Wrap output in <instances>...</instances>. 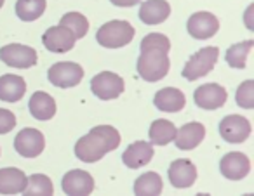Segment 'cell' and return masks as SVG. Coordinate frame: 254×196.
Wrapping results in <instances>:
<instances>
[{"mask_svg":"<svg viewBox=\"0 0 254 196\" xmlns=\"http://www.w3.org/2000/svg\"><path fill=\"white\" fill-rule=\"evenodd\" d=\"M187 30L190 33V37H193V39L207 40L218 33L219 21L212 12L200 11L190 16V19L187 23Z\"/></svg>","mask_w":254,"mask_h":196,"instance_id":"cell-10","label":"cell"},{"mask_svg":"<svg viewBox=\"0 0 254 196\" xmlns=\"http://www.w3.org/2000/svg\"><path fill=\"white\" fill-rule=\"evenodd\" d=\"M164 189V182L157 172H146L134 182L136 196H159Z\"/></svg>","mask_w":254,"mask_h":196,"instance_id":"cell-23","label":"cell"},{"mask_svg":"<svg viewBox=\"0 0 254 196\" xmlns=\"http://www.w3.org/2000/svg\"><path fill=\"white\" fill-rule=\"evenodd\" d=\"M46 0H18L16 14L21 21H35L46 12Z\"/></svg>","mask_w":254,"mask_h":196,"instance_id":"cell-27","label":"cell"},{"mask_svg":"<svg viewBox=\"0 0 254 196\" xmlns=\"http://www.w3.org/2000/svg\"><path fill=\"white\" fill-rule=\"evenodd\" d=\"M134 26L129 21H122V19H115V21H108L98 30L96 33V40L99 46L106 47V49H120L126 47L132 42L134 39Z\"/></svg>","mask_w":254,"mask_h":196,"instance_id":"cell-3","label":"cell"},{"mask_svg":"<svg viewBox=\"0 0 254 196\" xmlns=\"http://www.w3.org/2000/svg\"><path fill=\"white\" fill-rule=\"evenodd\" d=\"M176 125L169 120H155L150 127V141L152 144H157V146H166L171 141H174V136H176Z\"/></svg>","mask_w":254,"mask_h":196,"instance_id":"cell-24","label":"cell"},{"mask_svg":"<svg viewBox=\"0 0 254 196\" xmlns=\"http://www.w3.org/2000/svg\"><path fill=\"white\" fill-rule=\"evenodd\" d=\"M26 92V82L25 78L18 75H2L0 77V99L5 102H18L23 99Z\"/></svg>","mask_w":254,"mask_h":196,"instance_id":"cell-22","label":"cell"},{"mask_svg":"<svg viewBox=\"0 0 254 196\" xmlns=\"http://www.w3.org/2000/svg\"><path fill=\"white\" fill-rule=\"evenodd\" d=\"M28 177L14 167L0 168V195H18L26 188Z\"/></svg>","mask_w":254,"mask_h":196,"instance_id":"cell-21","label":"cell"},{"mask_svg":"<svg viewBox=\"0 0 254 196\" xmlns=\"http://www.w3.org/2000/svg\"><path fill=\"white\" fill-rule=\"evenodd\" d=\"M0 59L7 66L19 68V70H28L37 64V50L23 44H9L0 49Z\"/></svg>","mask_w":254,"mask_h":196,"instance_id":"cell-6","label":"cell"},{"mask_svg":"<svg viewBox=\"0 0 254 196\" xmlns=\"http://www.w3.org/2000/svg\"><path fill=\"white\" fill-rule=\"evenodd\" d=\"M171 16V5L166 0H146L139 7V19L145 25L153 26L164 23Z\"/></svg>","mask_w":254,"mask_h":196,"instance_id":"cell-19","label":"cell"},{"mask_svg":"<svg viewBox=\"0 0 254 196\" xmlns=\"http://www.w3.org/2000/svg\"><path fill=\"white\" fill-rule=\"evenodd\" d=\"M219 134L230 144H240L251 136V123L246 116L228 115L219 123Z\"/></svg>","mask_w":254,"mask_h":196,"instance_id":"cell-9","label":"cell"},{"mask_svg":"<svg viewBox=\"0 0 254 196\" xmlns=\"http://www.w3.org/2000/svg\"><path fill=\"white\" fill-rule=\"evenodd\" d=\"M226 89L218 84H204L193 92V101L200 109H219L226 104Z\"/></svg>","mask_w":254,"mask_h":196,"instance_id":"cell-12","label":"cell"},{"mask_svg":"<svg viewBox=\"0 0 254 196\" xmlns=\"http://www.w3.org/2000/svg\"><path fill=\"white\" fill-rule=\"evenodd\" d=\"M47 78H49V82L54 87L70 89L82 82L84 70H82L80 64L71 63V61H63V63H56L49 68Z\"/></svg>","mask_w":254,"mask_h":196,"instance_id":"cell-5","label":"cell"},{"mask_svg":"<svg viewBox=\"0 0 254 196\" xmlns=\"http://www.w3.org/2000/svg\"><path fill=\"white\" fill-rule=\"evenodd\" d=\"M120 144V134L112 125H98L91 129L87 136L80 137L75 144V156L84 163H96L106 153L117 149Z\"/></svg>","mask_w":254,"mask_h":196,"instance_id":"cell-1","label":"cell"},{"mask_svg":"<svg viewBox=\"0 0 254 196\" xmlns=\"http://www.w3.org/2000/svg\"><path fill=\"white\" fill-rule=\"evenodd\" d=\"M4 2H5V0H0V9L4 7Z\"/></svg>","mask_w":254,"mask_h":196,"instance_id":"cell-33","label":"cell"},{"mask_svg":"<svg viewBox=\"0 0 254 196\" xmlns=\"http://www.w3.org/2000/svg\"><path fill=\"white\" fill-rule=\"evenodd\" d=\"M136 68L139 77L145 82H159L169 73L171 61L166 50L148 47V49H141Z\"/></svg>","mask_w":254,"mask_h":196,"instance_id":"cell-2","label":"cell"},{"mask_svg":"<svg viewBox=\"0 0 254 196\" xmlns=\"http://www.w3.org/2000/svg\"><path fill=\"white\" fill-rule=\"evenodd\" d=\"M169 181L174 188L178 189H185V188H191L197 181V167L191 163L190 160H174L169 167Z\"/></svg>","mask_w":254,"mask_h":196,"instance_id":"cell-15","label":"cell"},{"mask_svg":"<svg viewBox=\"0 0 254 196\" xmlns=\"http://www.w3.org/2000/svg\"><path fill=\"white\" fill-rule=\"evenodd\" d=\"M218 57H219L218 47H204V49H200L198 52L190 56V59L187 61V64L183 68V77L188 82H195L198 78L205 77V75L211 73Z\"/></svg>","mask_w":254,"mask_h":196,"instance_id":"cell-4","label":"cell"},{"mask_svg":"<svg viewBox=\"0 0 254 196\" xmlns=\"http://www.w3.org/2000/svg\"><path fill=\"white\" fill-rule=\"evenodd\" d=\"M42 44L47 50L56 54H64L70 52L75 47V37L71 35L70 30L63 28V26H51L49 30H46L42 37Z\"/></svg>","mask_w":254,"mask_h":196,"instance_id":"cell-14","label":"cell"},{"mask_svg":"<svg viewBox=\"0 0 254 196\" xmlns=\"http://www.w3.org/2000/svg\"><path fill=\"white\" fill-rule=\"evenodd\" d=\"M253 47H254V40H246V42L235 44V46L230 47L226 50V63H228V66L235 68V70H244Z\"/></svg>","mask_w":254,"mask_h":196,"instance_id":"cell-25","label":"cell"},{"mask_svg":"<svg viewBox=\"0 0 254 196\" xmlns=\"http://www.w3.org/2000/svg\"><path fill=\"white\" fill-rule=\"evenodd\" d=\"M21 195H25V196H53L54 195L53 181L44 174H33L32 177H28L26 188L23 189Z\"/></svg>","mask_w":254,"mask_h":196,"instance_id":"cell-26","label":"cell"},{"mask_svg":"<svg viewBox=\"0 0 254 196\" xmlns=\"http://www.w3.org/2000/svg\"><path fill=\"white\" fill-rule=\"evenodd\" d=\"M60 26L70 30L71 35L75 37V40L85 37V35H87V32H89L87 18H85L84 14H80V12H66V14L61 18Z\"/></svg>","mask_w":254,"mask_h":196,"instance_id":"cell-28","label":"cell"},{"mask_svg":"<svg viewBox=\"0 0 254 196\" xmlns=\"http://www.w3.org/2000/svg\"><path fill=\"white\" fill-rule=\"evenodd\" d=\"M219 172L223 177L230 181H240L251 172V160L247 158V154L239 153V151L226 153L219 161Z\"/></svg>","mask_w":254,"mask_h":196,"instance_id":"cell-13","label":"cell"},{"mask_svg":"<svg viewBox=\"0 0 254 196\" xmlns=\"http://www.w3.org/2000/svg\"><path fill=\"white\" fill-rule=\"evenodd\" d=\"M148 47H153V49H162V50H166V52H169L171 42L166 35H162V33H148V35L141 40L139 49H148Z\"/></svg>","mask_w":254,"mask_h":196,"instance_id":"cell-30","label":"cell"},{"mask_svg":"<svg viewBox=\"0 0 254 196\" xmlns=\"http://www.w3.org/2000/svg\"><path fill=\"white\" fill-rule=\"evenodd\" d=\"M237 104L244 109L254 108V82L246 80L237 89Z\"/></svg>","mask_w":254,"mask_h":196,"instance_id":"cell-29","label":"cell"},{"mask_svg":"<svg viewBox=\"0 0 254 196\" xmlns=\"http://www.w3.org/2000/svg\"><path fill=\"white\" fill-rule=\"evenodd\" d=\"M153 158V146L146 141H136L131 146H127V149L122 154L124 165L129 168H139L145 167L152 161Z\"/></svg>","mask_w":254,"mask_h":196,"instance_id":"cell-17","label":"cell"},{"mask_svg":"<svg viewBox=\"0 0 254 196\" xmlns=\"http://www.w3.org/2000/svg\"><path fill=\"white\" fill-rule=\"evenodd\" d=\"M28 108L33 118L40 120V122L54 118V115H56V101H54L53 96L44 91H37L35 94H32Z\"/></svg>","mask_w":254,"mask_h":196,"instance_id":"cell-20","label":"cell"},{"mask_svg":"<svg viewBox=\"0 0 254 196\" xmlns=\"http://www.w3.org/2000/svg\"><path fill=\"white\" fill-rule=\"evenodd\" d=\"M16 127V116L9 109L0 108V134H7L11 132Z\"/></svg>","mask_w":254,"mask_h":196,"instance_id":"cell-31","label":"cell"},{"mask_svg":"<svg viewBox=\"0 0 254 196\" xmlns=\"http://www.w3.org/2000/svg\"><path fill=\"white\" fill-rule=\"evenodd\" d=\"M204 137H205V127L198 122H190L181 127L180 130H176L174 144H176L178 149L190 151L195 149L204 141Z\"/></svg>","mask_w":254,"mask_h":196,"instance_id":"cell-16","label":"cell"},{"mask_svg":"<svg viewBox=\"0 0 254 196\" xmlns=\"http://www.w3.org/2000/svg\"><path fill=\"white\" fill-rule=\"evenodd\" d=\"M126 89L122 77L112 71H101L91 80V91L96 98L103 99V101H110V99H117Z\"/></svg>","mask_w":254,"mask_h":196,"instance_id":"cell-7","label":"cell"},{"mask_svg":"<svg viewBox=\"0 0 254 196\" xmlns=\"http://www.w3.org/2000/svg\"><path fill=\"white\" fill-rule=\"evenodd\" d=\"M61 188L68 196H89L94 191V179L89 172L75 168L63 175Z\"/></svg>","mask_w":254,"mask_h":196,"instance_id":"cell-11","label":"cell"},{"mask_svg":"<svg viewBox=\"0 0 254 196\" xmlns=\"http://www.w3.org/2000/svg\"><path fill=\"white\" fill-rule=\"evenodd\" d=\"M110 2L117 7H132V5L139 4L141 0H110Z\"/></svg>","mask_w":254,"mask_h":196,"instance_id":"cell-32","label":"cell"},{"mask_svg":"<svg viewBox=\"0 0 254 196\" xmlns=\"http://www.w3.org/2000/svg\"><path fill=\"white\" fill-rule=\"evenodd\" d=\"M153 104L157 106V109L166 113H178L187 106V98L185 94L176 87H166L160 89L153 98Z\"/></svg>","mask_w":254,"mask_h":196,"instance_id":"cell-18","label":"cell"},{"mask_svg":"<svg viewBox=\"0 0 254 196\" xmlns=\"http://www.w3.org/2000/svg\"><path fill=\"white\" fill-rule=\"evenodd\" d=\"M14 147L23 158H37L46 149V137L37 129H23L16 136Z\"/></svg>","mask_w":254,"mask_h":196,"instance_id":"cell-8","label":"cell"}]
</instances>
